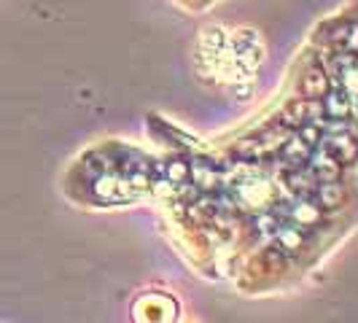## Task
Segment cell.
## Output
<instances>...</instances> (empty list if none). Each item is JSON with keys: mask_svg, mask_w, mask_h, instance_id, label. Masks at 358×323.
<instances>
[{"mask_svg": "<svg viewBox=\"0 0 358 323\" xmlns=\"http://www.w3.org/2000/svg\"><path fill=\"white\" fill-rule=\"evenodd\" d=\"M315 194L321 197V205L331 208V205H337V199H340V189H337V183H323V186H318Z\"/></svg>", "mask_w": 358, "mask_h": 323, "instance_id": "7a4b0ae2", "label": "cell"}, {"mask_svg": "<svg viewBox=\"0 0 358 323\" xmlns=\"http://www.w3.org/2000/svg\"><path fill=\"white\" fill-rule=\"evenodd\" d=\"M331 154L337 162H350L358 154V143L353 138H334L331 141Z\"/></svg>", "mask_w": 358, "mask_h": 323, "instance_id": "6da1fadb", "label": "cell"}]
</instances>
